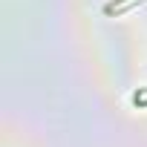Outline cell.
<instances>
[{"mask_svg": "<svg viewBox=\"0 0 147 147\" xmlns=\"http://www.w3.org/2000/svg\"><path fill=\"white\" fill-rule=\"evenodd\" d=\"M133 3H136V0H113V3L104 6V12H107V15H121V12H127Z\"/></svg>", "mask_w": 147, "mask_h": 147, "instance_id": "cell-1", "label": "cell"}, {"mask_svg": "<svg viewBox=\"0 0 147 147\" xmlns=\"http://www.w3.org/2000/svg\"><path fill=\"white\" fill-rule=\"evenodd\" d=\"M133 101H136V107H147V95H136Z\"/></svg>", "mask_w": 147, "mask_h": 147, "instance_id": "cell-2", "label": "cell"}]
</instances>
